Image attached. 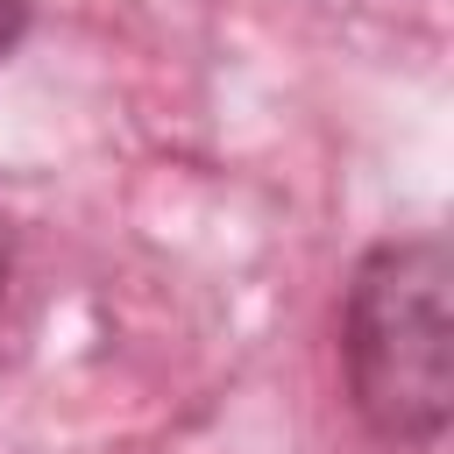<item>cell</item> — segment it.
I'll use <instances>...</instances> for the list:
<instances>
[{
    "label": "cell",
    "instance_id": "obj_1",
    "mask_svg": "<svg viewBox=\"0 0 454 454\" xmlns=\"http://www.w3.org/2000/svg\"><path fill=\"white\" fill-rule=\"evenodd\" d=\"M340 362L355 411L383 440L433 447L454 411V319H447V241L404 234L362 255L340 312Z\"/></svg>",
    "mask_w": 454,
    "mask_h": 454
},
{
    "label": "cell",
    "instance_id": "obj_3",
    "mask_svg": "<svg viewBox=\"0 0 454 454\" xmlns=\"http://www.w3.org/2000/svg\"><path fill=\"white\" fill-rule=\"evenodd\" d=\"M7 270H14V227H7V213H0V291H7Z\"/></svg>",
    "mask_w": 454,
    "mask_h": 454
},
{
    "label": "cell",
    "instance_id": "obj_2",
    "mask_svg": "<svg viewBox=\"0 0 454 454\" xmlns=\"http://www.w3.org/2000/svg\"><path fill=\"white\" fill-rule=\"evenodd\" d=\"M21 28H28V0H0V57L21 43Z\"/></svg>",
    "mask_w": 454,
    "mask_h": 454
}]
</instances>
